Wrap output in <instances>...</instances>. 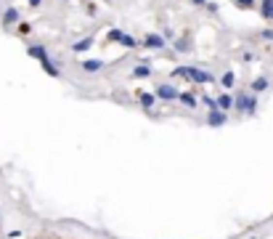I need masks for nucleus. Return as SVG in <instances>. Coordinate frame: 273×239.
Returning a JSON list of instances; mask_svg holds the SVG:
<instances>
[{
	"mask_svg": "<svg viewBox=\"0 0 273 239\" xmlns=\"http://www.w3.org/2000/svg\"><path fill=\"white\" fill-rule=\"evenodd\" d=\"M234 109L241 112V115H247V117H252L255 112H257V96H255V93H239V96H234Z\"/></svg>",
	"mask_w": 273,
	"mask_h": 239,
	"instance_id": "f257e3e1",
	"label": "nucleus"
},
{
	"mask_svg": "<svg viewBox=\"0 0 273 239\" xmlns=\"http://www.w3.org/2000/svg\"><path fill=\"white\" fill-rule=\"evenodd\" d=\"M112 40V43H119V45H125V48H138V37H133V35H128V32H122V30H109V35H106Z\"/></svg>",
	"mask_w": 273,
	"mask_h": 239,
	"instance_id": "f03ea898",
	"label": "nucleus"
},
{
	"mask_svg": "<svg viewBox=\"0 0 273 239\" xmlns=\"http://www.w3.org/2000/svg\"><path fill=\"white\" fill-rule=\"evenodd\" d=\"M154 96H157V101H175V99H178V88L170 85V83H159L157 90H154Z\"/></svg>",
	"mask_w": 273,
	"mask_h": 239,
	"instance_id": "7ed1b4c3",
	"label": "nucleus"
},
{
	"mask_svg": "<svg viewBox=\"0 0 273 239\" xmlns=\"http://www.w3.org/2000/svg\"><path fill=\"white\" fill-rule=\"evenodd\" d=\"M141 45H146V48H154V51H164L167 48V40L162 35H157V32H151V35H146L144 40H138Z\"/></svg>",
	"mask_w": 273,
	"mask_h": 239,
	"instance_id": "20e7f679",
	"label": "nucleus"
},
{
	"mask_svg": "<svg viewBox=\"0 0 273 239\" xmlns=\"http://www.w3.org/2000/svg\"><path fill=\"white\" fill-rule=\"evenodd\" d=\"M225 122H228V112L209 109V115H207V125H209V128H220V125H225Z\"/></svg>",
	"mask_w": 273,
	"mask_h": 239,
	"instance_id": "39448f33",
	"label": "nucleus"
},
{
	"mask_svg": "<svg viewBox=\"0 0 273 239\" xmlns=\"http://www.w3.org/2000/svg\"><path fill=\"white\" fill-rule=\"evenodd\" d=\"M135 99H138L141 109H146V112H151L157 106V96L149 93V90H138V93H135Z\"/></svg>",
	"mask_w": 273,
	"mask_h": 239,
	"instance_id": "423d86ee",
	"label": "nucleus"
},
{
	"mask_svg": "<svg viewBox=\"0 0 273 239\" xmlns=\"http://www.w3.org/2000/svg\"><path fill=\"white\" fill-rule=\"evenodd\" d=\"M215 77L212 72H207V69H196L194 67V72H191V83H196V85H209V83H215Z\"/></svg>",
	"mask_w": 273,
	"mask_h": 239,
	"instance_id": "0eeeda50",
	"label": "nucleus"
},
{
	"mask_svg": "<svg viewBox=\"0 0 273 239\" xmlns=\"http://www.w3.org/2000/svg\"><path fill=\"white\" fill-rule=\"evenodd\" d=\"M19 19H21V14H19V8H14V5H11V8H5L3 16H0V21H3L5 30H8L11 24H19Z\"/></svg>",
	"mask_w": 273,
	"mask_h": 239,
	"instance_id": "6e6552de",
	"label": "nucleus"
},
{
	"mask_svg": "<svg viewBox=\"0 0 273 239\" xmlns=\"http://www.w3.org/2000/svg\"><path fill=\"white\" fill-rule=\"evenodd\" d=\"M80 67H82V72H88V75H96V72H101L106 64L101 59H82L80 61Z\"/></svg>",
	"mask_w": 273,
	"mask_h": 239,
	"instance_id": "1a4fd4ad",
	"label": "nucleus"
},
{
	"mask_svg": "<svg viewBox=\"0 0 273 239\" xmlns=\"http://www.w3.org/2000/svg\"><path fill=\"white\" fill-rule=\"evenodd\" d=\"M215 106H218V109H223V112H231V109H234V93L223 90V93L215 99Z\"/></svg>",
	"mask_w": 273,
	"mask_h": 239,
	"instance_id": "9d476101",
	"label": "nucleus"
},
{
	"mask_svg": "<svg viewBox=\"0 0 273 239\" xmlns=\"http://www.w3.org/2000/svg\"><path fill=\"white\" fill-rule=\"evenodd\" d=\"M175 101H180L186 109H196V106H199V99L194 93H189V90H178V99H175Z\"/></svg>",
	"mask_w": 273,
	"mask_h": 239,
	"instance_id": "9b49d317",
	"label": "nucleus"
},
{
	"mask_svg": "<svg viewBox=\"0 0 273 239\" xmlns=\"http://www.w3.org/2000/svg\"><path fill=\"white\" fill-rule=\"evenodd\" d=\"M268 88H271V80H268V77H255L252 85H249V93L260 96V93H265Z\"/></svg>",
	"mask_w": 273,
	"mask_h": 239,
	"instance_id": "f8f14e48",
	"label": "nucleus"
},
{
	"mask_svg": "<svg viewBox=\"0 0 273 239\" xmlns=\"http://www.w3.org/2000/svg\"><path fill=\"white\" fill-rule=\"evenodd\" d=\"M215 83H220L223 85V90H231L236 85V75H234V69H225L223 75H220L218 80H215Z\"/></svg>",
	"mask_w": 273,
	"mask_h": 239,
	"instance_id": "ddd939ff",
	"label": "nucleus"
},
{
	"mask_svg": "<svg viewBox=\"0 0 273 239\" xmlns=\"http://www.w3.org/2000/svg\"><path fill=\"white\" fill-rule=\"evenodd\" d=\"M27 53H30L35 61H45V59H50L48 51H45V45H37V43H35V45H30V48H27Z\"/></svg>",
	"mask_w": 273,
	"mask_h": 239,
	"instance_id": "4468645a",
	"label": "nucleus"
},
{
	"mask_svg": "<svg viewBox=\"0 0 273 239\" xmlns=\"http://www.w3.org/2000/svg\"><path fill=\"white\" fill-rule=\"evenodd\" d=\"M93 43H96L93 37H82V40H77V43H72V51H75V53H85V51L93 48Z\"/></svg>",
	"mask_w": 273,
	"mask_h": 239,
	"instance_id": "2eb2a0df",
	"label": "nucleus"
},
{
	"mask_svg": "<svg viewBox=\"0 0 273 239\" xmlns=\"http://www.w3.org/2000/svg\"><path fill=\"white\" fill-rule=\"evenodd\" d=\"M149 75H151V67H149V64H138V67L133 69V75H130V77H133V80H146Z\"/></svg>",
	"mask_w": 273,
	"mask_h": 239,
	"instance_id": "dca6fc26",
	"label": "nucleus"
},
{
	"mask_svg": "<svg viewBox=\"0 0 273 239\" xmlns=\"http://www.w3.org/2000/svg\"><path fill=\"white\" fill-rule=\"evenodd\" d=\"M40 64H43L45 75H50V77H61V69H59V67H56V64H53V61H50V59L40 61Z\"/></svg>",
	"mask_w": 273,
	"mask_h": 239,
	"instance_id": "f3484780",
	"label": "nucleus"
},
{
	"mask_svg": "<svg viewBox=\"0 0 273 239\" xmlns=\"http://www.w3.org/2000/svg\"><path fill=\"white\" fill-rule=\"evenodd\" d=\"M175 51H180V53H189V51H191V40H189V37H175Z\"/></svg>",
	"mask_w": 273,
	"mask_h": 239,
	"instance_id": "a211bd4d",
	"label": "nucleus"
},
{
	"mask_svg": "<svg viewBox=\"0 0 273 239\" xmlns=\"http://www.w3.org/2000/svg\"><path fill=\"white\" fill-rule=\"evenodd\" d=\"M191 72H194V67H175V69H173V77L191 80Z\"/></svg>",
	"mask_w": 273,
	"mask_h": 239,
	"instance_id": "6ab92c4d",
	"label": "nucleus"
},
{
	"mask_svg": "<svg viewBox=\"0 0 273 239\" xmlns=\"http://www.w3.org/2000/svg\"><path fill=\"white\" fill-rule=\"evenodd\" d=\"M231 3H234L236 8H241V11H249V8H255V0H231Z\"/></svg>",
	"mask_w": 273,
	"mask_h": 239,
	"instance_id": "aec40b11",
	"label": "nucleus"
},
{
	"mask_svg": "<svg viewBox=\"0 0 273 239\" xmlns=\"http://www.w3.org/2000/svg\"><path fill=\"white\" fill-rule=\"evenodd\" d=\"M260 14H263L265 21H273V3L271 5H260Z\"/></svg>",
	"mask_w": 273,
	"mask_h": 239,
	"instance_id": "412c9836",
	"label": "nucleus"
},
{
	"mask_svg": "<svg viewBox=\"0 0 273 239\" xmlns=\"http://www.w3.org/2000/svg\"><path fill=\"white\" fill-rule=\"evenodd\" d=\"M199 104H204L207 109H218V106H215V99H212V96H207V93H204L202 99H199Z\"/></svg>",
	"mask_w": 273,
	"mask_h": 239,
	"instance_id": "4be33fe9",
	"label": "nucleus"
},
{
	"mask_svg": "<svg viewBox=\"0 0 273 239\" xmlns=\"http://www.w3.org/2000/svg\"><path fill=\"white\" fill-rule=\"evenodd\" d=\"M255 59H257V56H255L252 51H244V56H241V61H244V64H252Z\"/></svg>",
	"mask_w": 273,
	"mask_h": 239,
	"instance_id": "5701e85b",
	"label": "nucleus"
},
{
	"mask_svg": "<svg viewBox=\"0 0 273 239\" xmlns=\"http://www.w3.org/2000/svg\"><path fill=\"white\" fill-rule=\"evenodd\" d=\"M260 37H263L265 43H273V30H271V27H268V30H263V32H260Z\"/></svg>",
	"mask_w": 273,
	"mask_h": 239,
	"instance_id": "b1692460",
	"label": "nucleus"
},
{
	"mask_svg": "<svg viewBox=\"0 0 273 239\" xmlns=\"http://www.w3.org/2000/svg\"><path fill=\"white\" fill-rule=\"evenodd\" d=\"M204 8H207L209 14H218V3H209V0H207V3H204Z\"/></svg>",
	"mask_w": 273,
	"mask_h": 239,
	"instance_id": "393cba45",
	"label": "nucleus"
},
{
	"mask_svg": "<svg viewBox=\"0 0 273 239\" xmlns=\"http://www.w3.org/2000/svg\"><path fill=\"white\" fill-rule=\"evenodd\" d=\"M19 32L21 35H30V24H27V21H19Z\"/></svg>",
	"mask_w": 273,
	"mask_h": 239,
	"instance_id": "a878e982",
	"label": "nucleus"
},
{
	"mask_svg": "<svg viewBox=\"0 0 273 239\" xmlns=\"http://www.w3.org/2000/svg\"><path fill=\"white\" fill-rule=\"evenodd\" d=\"M21 237V231L19 229H14V231H8V239H19Z\"/></svg>",
	"mask_w": 273,
	"mask_h": 239,
	"instance_id": "bb28decb",
	"label": "nucleus"
},
{
	"mask_svg": "<svg viewBox=\"0 0 273 239\" xmlns=\"http://www.w3.org/2000/svg\"><path fill=\"white\" fill-rule=\"evenodd\" d=\"M27 3H30V8H40V5H43V0H27Z\"/></svg>",
	"mask_w": 273,
	"mask_h": 239,
	"instance_id": "cd10ccee",
	"label": "nucleus"
},
{
	"mask_svg": "<svg viewBox=\"0 0 273 239\" xmlns=\"http://www.w3.org/2000/svg\"><path fill=\"white\" fill-rule=\"evenodd\" d=\"M191 3H194V5H204L207 0H191Z\"/></svg>",
	"mask_w": 273,
	"mask_h": 239,
	"instance_id": "c85d7f7f",
	"label": "nucleus"
},
{
	"mask_svg": "<svg viewBox=\"0 0 273 239\" xmlns=\"http://www.w3.org/2000/svg\"><path fill=\"white\" fill-rule=\"evenodd\" d=\"M273 3V0H263V3H260V5H271Z\"/></svg>",
	"mask_w": 273,
	"mask_h": 239,
	"instance_id": "c756f323",
	"label": "nucleus"
},
{
	"mask_svg": "<svg viewBox=\"0 0 273 239\" xmlns=\"http://www.w3.org/2000/svg\"><path fill=\"white\" fill-rule=\"evenodd\" d=\"M64 3H72V0H64Z\"/></svg>",
	"mask_w": 273,
	"mask_h": 239,
	"instance_id": "7c9ffc66",
	"label": "nucleus"
}]
</instances>
